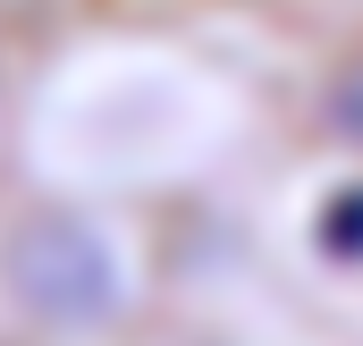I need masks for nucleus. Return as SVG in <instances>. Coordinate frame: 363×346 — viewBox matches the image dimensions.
Masks as SVG:
<instances>
[{"label": "nucleus", "instance_id": "f03ea898", "mask_svg": "<svg viewBox=\"0 0 363 346\" xmlns=\"http://www.w3.org/2000/svg\"><path fill=\"white\" fill-rule=\"evenodd\" d=\"M330 118H338V135H355V144H363V60L338 77V93H330Z\"/></svg>", "mask_w": 363, "mask_h": 346}, {"label": "nucleus", "instance_id": "f257e3e1", "mask_svg": "<svg viewBox=\"0 0 363 346\" xmlns=\"http://www.w3.org/2000/svg\"><path fill=\"white\" fill-rule=\"evenodd\" d=\"M0 279H9V296L34 313V321H51V330H101L110 313H118V254L101 245V228L85 220H68V211H43V220H26L17 237H9V254H0Z\"/></svg>", "mask_w": 363, "mask_h": 346}]
</instances>
